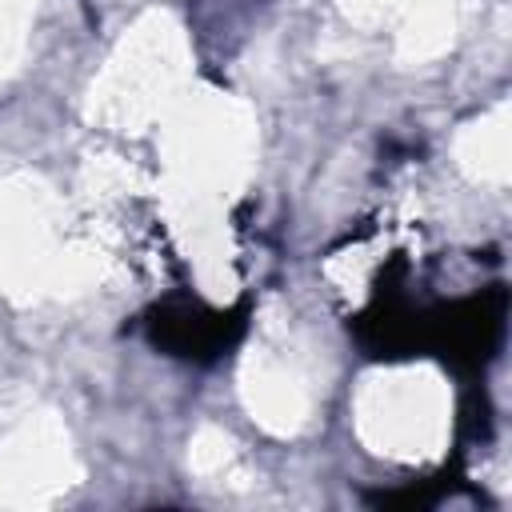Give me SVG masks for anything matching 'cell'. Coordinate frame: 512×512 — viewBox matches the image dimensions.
Listing matches in <instances>:
<instances>
[{"label": "cell", "instance_id": "6da1fadb", "mask_svg": "<svg viewBox=\"0 0 512 512\" xmlns=\"http://www.w3.org/2000/svg\"><path fill=\"white\" fill-rule=\"evenodd\" d=\"M152 340L164 344L168 352L176 356H196V360H208L216 352H224L244 320L240 316H228V312H208V308H188V304H168V308H156L152 320Z\"/></svg>", "mask_w": 512, "mask_h": 512}]
</instances>
